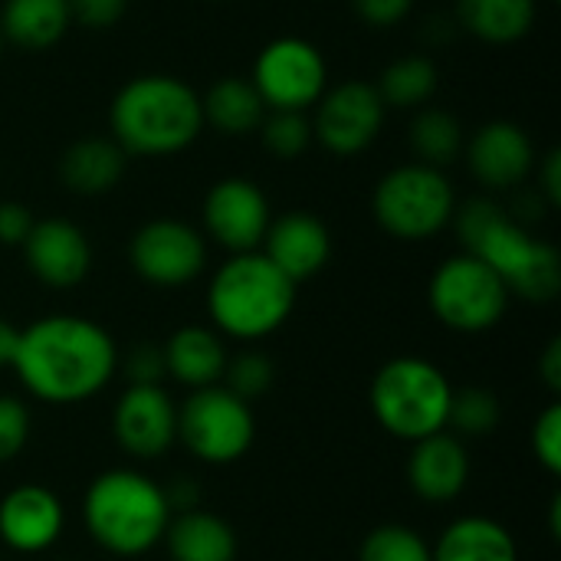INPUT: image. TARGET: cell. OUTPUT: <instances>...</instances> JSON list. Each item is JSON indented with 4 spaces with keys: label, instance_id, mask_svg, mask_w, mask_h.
Returning <instances> with one entry per match:
<instances>
[{
    "label": "cell",
    "instance_id": "cell-1",
    "mask_svg": "<svg viewBox=\"0 0 561 561\" xmlns=\"http://www.w3.org/2000/svg\"><path fill=\"white\" fill-rule=\"evenodd\" d=\"M10 368L36 401L82 404L115 378L118 348L92 319L43 316L20 329Z\"/></svg>",
    "mask_w": 561,
    "mask_h": 561
},
{
    "label": "cell",
    "instance_id": "cell-2",
    "mask_svg": "<svg viewBox=\"0 0 561 561\" xmlns=\"http://www.w3.org/2000/svg\"><path fill=\"white\" fill-rule=\"evenodd\" d=\"M112 141L135 158H171L204 131L201 92L168 72L128 79L108 108Z\"/></svg>",
    "mask_w": 561,
    "mask_h": 561
},
{
    "label": "cell",
    "instance_id": "cell-3",
    "mask_svg": "<svg viewBox=\"0 0 561 561\" xmlns=\"http://www.w3.org/2000/svg\"><path fill=\"white\" fill-rule=\"evenodd\" d=\"M457 233L463 240V253L483 260L510 289L526 302H552L561 293L559 250L539 237H533L506 207L490 197H477L463 204L457 214Z\"/></svg>",
    "mask_w": 561,
    "mask_h": 561
},
{
    "label": "cell",
    "instance_id": "cell-4",
    "mask_svg": "<svg viewBox=\"0 0 561 561\" xmlns=\"http://www.w3.org/2000/svg\"><path fill=\"white\" fill-rule=\"evenodd\" d=\"M171 516L168 493L151 477L128 467L99 473L82 496L89 536L118 559H138L161 546Z\"/></svg>",
    "mask_w": 561,
    "mask_h": 561
},
{
    "label": "cell",
    "instance_id": "cell-5",
    "mask_svg": "<svg viewBox=\"0 0 561 561\" xmlns=\"http://www.w3.org/2000/svg\"><path fill=\"white\" fill-rule=\"evenodd\" d=\"M296 289L260 250L233 253L207 286V316L220 335L260 342L286 325L296 309Z\"/></svg>",
    "mask_w": 561,
    "mask_h": 561
},
{
    "label": "cell",
    "instance_id": "cell-6",
    "mask_svg": "<svg viewBox=\"0 0 561 561\" xmlns=\"http://www.w3.org/2000/svg\"><path fill=\"white\" fill-rule=\"evenodd\" d=\"M450 401H454L450 378L434 362L417 355H401L381 365L368 391L375 421L391 437L408 444L447 431Z\"/></svg>",
    "mask_w": 561,
    "mask_h": 561
},
{
    "label": "cell",
    "instance_id": "cell-7",
    "mask_svg": "<svg viewBox=\"0 0 561 561\" xmlns=\"http://www.w3.org/2000/svg\"><path fill=\"white\" fill-rule=\"evenodd\" d=\"M371 214L388 237L404 243H421L454 224L457 194L440 168L411 161L391 168L378 181L371 194Z\"/></svg>",
    "mask_w": 561,
    "mask_h": 561
},
{
    "label": "cell",
    "instance_id": "cell-8",
    "mask_svg": "<svg viewBox=\"0 0 561 561\" xmlns=\"http://www.w3.org/2000/svg\"><path fill=\"white\" fill-rule=\"evenodd\" d=\"M427 302L444 329L480 335L503 322L510 309V289L483 260L473 253H457L434 270Z\"/></svg>",
    "mask_w": 561,
    "mask_h": 561
},
{
    "label": "cell",
    "instance_id": "cell-9",
    "mask_svg": "<svg viewBox=\"0 0 561 561\" xmlns=\"http://www.w3.org/2000/svg\"><path fill=\"white\" fill-rule=\"evenodd\" d=\"M178 440L207 467L237 463L256 440L253 408L227 385L197 388L178 408Z\"/></svg>",
    "mask_w": 561,
    "mask_h": 561
},
{
    "label": "cell",
    "instance_id": "cell-10",
    "mask_svg": "<svg viewBox=\"0 0 561 561\" xmlns=\"http://www.w3.org/2000/svg\"><path fill=\"white\" fill-rule=\"evenodd\" d=\"M250 82L270 112H309L329 89V62L316 43L276 36L256 53Z\"/></svg>",
    "mask_w": 561,
    "mask_h": 561
},
{
    "label": "cell",
    "instance_id": "cell-11",
    "mask_svg": "<svg viewBox=\"0 0 561 561\" xmlns=\"http://www.w3.org/2000/svg\"><path fill=\"white\" fill-rule=\"evenodd\" d=\"M385 102L375 82L352 79L325 89L312 112V141H319L335 158H355L371 148L385 128Z\"/></svg>",
    "mask_w": 561,
    "mask_h": 561
},
{
    "label": "cell",
    "instance_id": "cell-12",
    "mask_svg": "<svg viewBox=\"0 0 561 561\" xmlns=\"http://www.w3.org/2000/svg\"><path fill=\"white\" fill-rule=\"evenodd\" d=\"M128 263L145 283L178 289L204 273L207 243L191 224L178 217H158L135 230L128 243Z\"/></svg>",
    "mask_w": 561,
    "mask_h": 561
},
{
    "label": "cell",
    "instance_id": "cell-13",
    "mask_svg": "<svg viewBox=\"0 0 561 561\" xmlns=\"http://www.w3.org/2000/svg\"><path fill=\"white\" fill-rule=\"evenodd\" d=\"M270 224V201L260 184L247 178H224L204 197V227L210 240L220 243L230 256L260 250Z\"/></svg>",
    "mask_w": 561,
    "mask_h": 561
},
{
    "label": "cell",
    "instance_id": "cell-14",
    "mask_svg": "<svg viewBox=\"0 0 561 561\" xmlns=\"http://www.w3.org/2000/svg\"><path fill=\"white\" fill-rule=\"evenodd\" d=\"M118 447L138 460H158L178 440V404L161 385H128L112 411Z\"/></svg>",
    "mask_w": 561,
    "mask_h": 561
},
{
    "label": "cell",
    "instance_id": "cell-15",
    "mask_svg": "<svg viewBox=\"0 0 561 561\" xmlns=\"http://www.w3.org/2000/svg\"><path fill=\"white\" fill-rule=\"evenodd\" d=\"M463 151L473 178L493 191H510L536 171V145L529 131L510 118L480 125Z\"/></svg>",
    "mask_w": 561,
    "mask_h": 561
},
{
    "label": "cell",
    "instance_id": "cell-16",
    "mask_svg": "<svg viewBox=\"0 0 561 561\" xmlns=\"http://www.w3.org/2000/svg\"><path fill=\"white\" fill-rule=\"evenodd\" d=\"M23 260L39 283L53 289H72L92 270V243L72 220L46 217L33 224L23 243Z\"/></svg>",
    "mask_w": 561,
    "mask_h": 561
},
{
    "label": "cell",
    "instance_id": "cell-17",
    "mask_svg": "<svg viewBox=\"0 0 561 561\" xmlns=\"http://www.w3.org/2000/svg\"><path fill=\"white\" fill-rule=\"evenodd\" d=\"M66 510L49 486L23 483L0 500V542L20 556H39L59 542Z\"/></svg>",
    "mask_w": 561,
    "mask_h": 561
},
{
    "label": "cell",
    "instance_id": "cell-18",
    "mask_svg": "<svg viewBox=\"0 0 561 561\" xmlns=\"http://www.w3.org/2000/svg\"><path fill=\"white\" fill-rule=\"evenodd\" d=\"M260 253L299 286L319 276L325 263L332 260V233L325 220H319L316 214L289 210L270 224Z\"/></svg>",
    "mask_w": 561,
    "mask_h": 561
},
{
    "label": "cell",
    "instance_id": "cell-19",
    "mask_svg": "<svg viewBox=\"0 0 561 561\" xmlns=\"http://www.w3.org/2000/svg\"><path fill=\"white\" fill-rule=\"evenodd\" d=\"M408 483L424 503H454L470 483V454L457 434H434L411 444Z\"/></svg>",
    "mask_w": 561,
    "mask_h": 561
},
{
    "label": "cell",
    "instance_id": "cell-20",
    "mask_svg": "<svg viewBox=\"0 0 561 561\" xmlns=\"http://www.w3.org/2000/svg\"><path fill=\"white\" fill-rule=\"evenodd\" d=\"M164 352V368L168 375L197 391V388H210V385H220L224 371H227V345L220 339L217 329H207V325H184L178 329L168 345H161Z\"/></svg>",
    "mask_w": 561,
    "mask_h": 561
},
{
    "label": "cell",
    "instance_id": "cell-21",
    "mask_svg": "<svg viewBox=\"0 0 561 561\" xmlns=\"http://www.w3.org/2000/svg\"><path fill=\"white\" fill-rule=\"evenodd\" d=\"M128 154L112 138H79L59 158V178L72 194L99 197L125 174Z\"/></svg>",
    "mask_w": 561,
    "mask_h": 561
},
{
    "label": "cell",
    "instance_id": "cell-22",
    "mask_svg": "<svg viewBox=\"0 0 561 561\" xmlns=\"http://www.w3.org/2000/svg\"><path fill=\"white\" fill-rule=\"evenodd\" d=\"M434 561H519L513 533L486 516H463L450 523L431 546Z\"/></svg>",
    "mask_w": 561,
    "mask_h": 561
},
{
    "label": "cell",
    "instance_id": "cell-23",
    "mask_svg": "<svg viewBox=\"0 0 561 561\" xmlns=\"http://www.w3.org/2000/svg\"><path fill=\"white\" fill-rule=\"evenodd\" d=\"M164 542L171 561H237V533L227 519L204 510L174 513Z\"/></svg>",
    "mask_w": 561,
    "mask_h": 561
},
{
    "label": "cell",
    "instance_id": "cell-24",
    "mask_svg": "<svg viewBox=\"0 0 561 561\" xmlns=\"http://www.w3.org/2000/svg\"><path fill=\"white\" fill-rule=\"evenodd\" d=\"M69 26V0H7L0 10V36L30 53L53 49Z\"/></svg>",
    "mask_w": 561,
    "mask_h": 561
},
{
    "label": "cell",
    "instance_id": "cell-25",
    "mask_svg": "<svg viewBox=\"0 0 561 561\" xmlns=\"http://www.w3.org/2000/svg\"><path fill=\"white\" fill-rule=\"evenodd\" d=\"M201 112H204V125L217 128L220 135L240 138V135L260 131L270 108L250 79L224 76L201 95Z\"/></svg>",
    "mask_w": 561,
    "mask_h": 561
},
{
    "label": "cell",
    "instance_id": "cell-26",
    "mask_svg": "<svg viewBox=\"0 0 561 561\" xmlns=\"http://www.w3.org/2000/svg\"><path fill=\"white\" fill-rule=\"evenodd\" d=\"M536 13V0H457V23L490 46H510L529 36Z\"/></svg>",
    "mask_w": 561,
    "mask_h": 561
},
{
    "label": "cell",
    "instance_id": "cell-27",
    "mask_svg": "<svg viewBox=\"0 0 561 561\" xmlns=\"http://www.w3.org/2000/svg\"><path fill=\"white\" fill-rule=\"evenodd\" d=\"M437 85H440L437 62L421 53L394 59L375 82L385 108H424L437 95Z\"/></svg>",
    "mask_w": 561,
    "mask_h": 561
},
{
    "label": "cell",
    "instance_id": "cell-28",
    "mask_svg": "<svg viewBox=\"0 0 561 561\" xmlns=\"http://www.w3.org/2000/svg\"><path fill=\"white\" fill-rule=\"evenodd\" d=\"M463 125L454 112L447 108H417V118L411 125V148L417 154L421 164H431V168H447L450 161L460 158L463 151Z\"/></svg>",
    "mask_w": 561,
    "mask_h": 561
},
{
    "label": "cell",
    "instance_id": "cell-29",
    "mask_svg": "<svg viewBox=\"0 0 561 561\" xmlns=\"http://www.w3.org/2000/svg\"><path fill=\"white\" fill-rule=\"evenodd\" d=\"M500 421H503V408L493 391H486V388L454 391L447 431H454L460 437H490L500 427Z\"/></svg>",
    "mask_w": 561,
    "mask_h": 561
},
{
    "label": "cell",
    "instance_id": "cell-30",
    "mask_svg": "<svg viewBox=\"0 0 561 561\" xmlns=\"http://www.w3.org/2000/svg\"><path fill=\"white\" fill-rule=\"evenodd\" d=\"M358 561H434L431 559V542L401 523L378 526L365 536Z\"/></svg>",
    "mask_w": 561,
    "mask_h": 561
},
{
    "label": "cell",
    "instance_id": "cell-31",
    "mask_svg": "<svg viewBox=\"0 0 561 561\" xmlns=\"http://www.w3.org/2000/svg\"><path fill=\"white\" fill-rule=\"evenodd\" d=\"M263 148L283 161H293L309 151L312 145V122L309 112H266L260 125Z\"/></svg>",
    "mask_w": 561,
    "mask_h": 561
},
{
    "label": "cell",
    "instance_id": "cell-32",
    "mask_svg": "<svg viewBox=\"0 0 561 561\" xmlns=\"http://www.w3.org/2000/svg\"><path fill=\"white\" fill-rule=\"evenodd\" d=\"M227 388L243 398V401H253L260 394H266L273 388V378H276V365L263 355V352H243L237 355L233 362H227Z\"/></svg>",
    "mask_w": 561,
    "mask_h": 561
},
{
    "label": "cell",
    "instance_id": "cell-33",
    "mask_svg": "<svg viewBox=\"0 0 561 561\" xmlns=\"http://www.w3.org/2000/svg\"><path fill=\"white\" fill-rule=\"evenodd\" d=\"M30 440V411L23 401L0 394V467L16 460Z\"/></svg>",
    "mask_w": 561,
    "mask_h": 561
},
{
    "label": "cell",
    "instance_id": "cell-34",
    "mask_svg": "<svg viewBox=\"0 0 561 561\" xmlns=\"http://www.w3.org/2000/svg\"><path fill=\"white\" fill-rule=\"evenodd\" d=\"M533 454L546 473H561V404H549L533 424Z\"/></svg>",
    "mask_w": 561,
    "mask_h": 561
},
{
    "label": "cell",
    "instance_id": "cell-35",
    "mask_svg": "<svg viewBox=\"0 0 561 561\" xmlns=\"http://www.w3.org/2000/svg\"><path fill=\"white\" fill-rule=\"evenodd\" d=\"M125 10H128V0H69L72 23L85 30H108L122 23Z\"/></svg>",
    "mask_w": 561,
    "mask_h": 561
},
{
    "label": "cell",
    "instance_id": "cell-36",
    "mask_svg": "<svg viewBox=\"0 0 561 561\" xmlns=\"http://www.w3.org/2000/svg\"><path fill=\"white\" fill-rule=\"evenodd\" d=\"M168 375L164 368V352L161 345H135L125 358V378L128 385H161V378Z\"/></svg>",
    "mask_w": 561,
    "mask_h": 561
},
{
    "label": "cell",
    "instance_id": "cell-37",
    "mask_svg": "<svg viewBox=\"0 0 561 561\" xmlns=\"http://www.w3.org/2000/svg\"><path fill=\"white\" fill-rule=\"evenodd\" d=\"M352 7L362 16V23L375 30H391L411 13L414 0H352Z\"/></svg>",
    "mask_w": 561,
    "mask_h": 561
},
{
    "label": "cell",
    "instance_id": "cell-38",
    "mask_svg": "<svg viewBox=\"0 0 561 561\" xmlns=\"http://www.w3.org/2000/svg\"><path fill=\"white\" fill-rule=\"evenodd\" d=\"M36 217L20 201H0V243L3 247H23Z\"/></svg>",
    "mask_w": 561,
    "mask_h": 561
},
{
    "label": "cell",
    "instance_id": "cell-39",
    "mask_svg": "<svg viewBox=\"0 0 561 561\" xmlns=\"http://www.w3.org/2000/svg\"><path fill=\"white\" fill-rule=\"evenodd\" d=\"M539 187H542V197L549 207H559L561 204V154L559 151H549L542 168H539Z\"/></svg>",
    "mask_w": 561,
    "mask_h": 561
},
{
    "label": "cell",
    "instance_id": "cell-40",
    "mask_svg": "<svg viewBox=\"0 0 561 561\" xmlns=\"http://www.w3.org/2000/svg\"><path fill=\"white\" fill-rule=\"evenodd\" d=\"M539 371L546 378V385L552 391H561V339H552L549 348L542 352V362H539Z\"/></svg>",
    "mask_w": 561,
    "mask_h": 561
},
{
    "label": "cell",
    "instance_id": "cell-41",
    "mask_svg": "<svg viewBox=\"0 0 561 561\" xmlns=\"http://www.w3.org/2000/svg\"><path fill=\"white\" fill-rule=\"evenodd\" d=\"M16 339H20V329H13V322H7V319L0 316V368H10V365H13Z\"/></svg>",
    "mask_w": 561,
    "mask_h": 561
},
{
    "label": "cell",
    "instance_id": "cell-42",
    "mask_svg": "<svg viewBox=\"0 0 561 561\" xmlns=\"http://www.w3.org/2000/svg\"><path fill=\"white\" fill-rule=\"evenodd\" d=\"M0 53H3V36H0Z\"/></svg>",
    "mask_w": 561,
    "mask_h": 561
}]
</instances>
